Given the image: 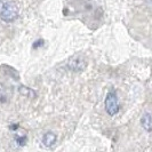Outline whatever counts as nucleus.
Returning <instances> with one entry per match:
<instances>
[{
    "instance_id": "1",
    "label": "nucleus",
    "mask_w": 152,
    "mask_h": 152,
    "mask_svg": "<svg viewBox=\"0 0 152 152\" xmlns=\"http://www.w3.org/2000/svg\"><path fill=\"white\" fill-rule=\"evenodd\" d=\"M20 9L15 1H7L0 8V18L6 23L14 22L18 17Z\"/></svg>"
},
{
    "instance_id": "5",
    "label": "nucleus",
    "mask_w": 152,
    "mask_h": 152,
    "mask_svg": "<svg viewBox=\"0 0 152 152\" xmlns=\"http://www.w3.org/2000/svg\"><path fill=\"white\" fill-rule=\"evenodd\" d=\"M141 126L143 127L145 132H152V114L149 112H145L141 118Z\"/></svg>"
},
{
    "instance_id": "3",
    "label": "nucleus",
    "mask_w": 152,
    "mask_h": 152,
    "mask_svg": "<svg viewBox=\"0 0 152 152\" xmlns=\"http://www.w3.org/2000/svg\"><path fill=\"white\" fill-rule=\"evenodd\" d=\"M104 107H105L107 113L110 117H114L119 112V101H118L117 93L114 91H110L107 94V97L104 101Z\"/></svg>"
},
{
    "instance_id": "9",
    "label": "nucleus",
    "mask_w": 152,
    "mask_h": 152,
    "mask_svg": "<svg viewBox=\"0 0 152 152\" xmlns=\"http://www.w3.org/2000/svg\"><path fill=\"white\" fill-rule=\"evenodd\" d=\"M12 130H17L18 129V125H10V127H9Z\"/></svg>"
},
{
    "instance_id": "2",
    "label": "nucleus",
    "mask_w": 152,
    "mask_h": 152,
    "mask_svg": "<svg viewBox=\"0 0 152 152\" xmlns=\"http://www.w3.org/2000/svg\"><path fill=\"white\" fill-rule=\"evenodd\" d=\"M87 66V58L84 54H76L66 62V68L72 72H83Z\"/></svg>"
},
{
    "instance_id": "8",
    "label": "nucleus",
    "mask_w": 152,
    "mask_h": 152,
    "mask_svg": "<svg viewBox=\"0 0 152 152\" xmlns=\"http://www.w3.org/2000/svg\"><path fill=\"white\" fill-rule=\"evenodd\" d=\"M45 45V40L44 39H38V40H36L34 42H33V48L34 49H37V48H40V47H42V46Z\"/></svg>"
},
{
    "instance_id": "4",
    "label": "nucleus",
    "mask_w": 152,
    "mask_h": 152,
    "mask_svg": "<svg viewBox=\"0 0 152 152\" xmlns=\"http://www.w3.org/2000/svg\"><path fill=\"white\" fill-rule=\"evenodd\" d=\"M56 141H57V136H56V134L54 132H46L44 134V136H42V140H41L42 145L48 148V149L53 148L54 145L56 144Z\"/></svg>"
},
{
    "instance_id": "6",
    "label": "nucleus",
    "mask_w": 152,
    "mask_h": 152,
    "mask_svg": "<svg viewBox=\"0 0 152 152\" xmlns=\"http://www.w3.org/2000/svg\"><path fill=\"white\" fill-rule=\"evenodd\" d=\"M17 91H18V93H20L22 96L26 97V99H34L36 97H37V93H36V91H33V89L30 88V87H26V86L21 85V86L17 88Z\"/></svg>"
},
{
    "instance_id": "7",
    "label": "nucleus",
    "mask_w": 152,
    "mask_h": 152,
    "mask_svg": "<svg viewBox=\"0 0 152 152\" xmlns=\"http://www.w3.org/2000/svg\"><path fill=\"white\" fill-rule=\"evenodd\" d=\"M15 141L20 146H24L26 144V135H18L15 137Z\"/></svg>"
}]
</instances>
